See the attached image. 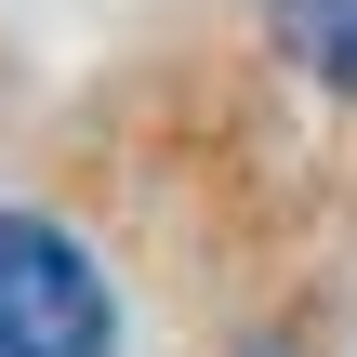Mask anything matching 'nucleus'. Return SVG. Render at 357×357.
Wrapping results in <instances>:
<instances>
[{
    "instance_id": "1",
    "label": "nucleus",
    "mask_w": 357,
    "mask_h": 357,
    "mask_svg": "<svg viewBox=\"0 0 357 357\" xmlns=\"http://www.w3.org/2000/svg\"><path fill=\"white\" fill-rule=\"evenodd\" d=\"M119 291L53 212H0V357H106Z\"/></svg>"
},
{
    "instance_id": "2",
    "label": "nucleus",
    "mask_w": 357,
    "mask_h": 357,
    "mask_svg": "<svg viewBox=\"0 0 357 357\" xmlns=\"http://www.w3.org/2000/svg\"><path fill=\"white\" fill-rule=\"evenodd\" d=\"M265 13H278V53L357 106V0H265Z\"/></svg>"
}]
</instances>
